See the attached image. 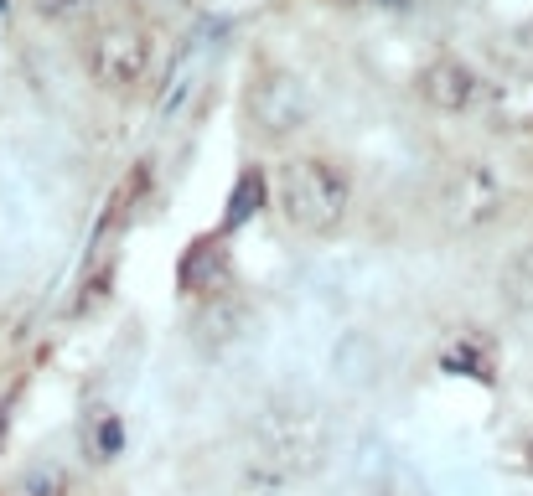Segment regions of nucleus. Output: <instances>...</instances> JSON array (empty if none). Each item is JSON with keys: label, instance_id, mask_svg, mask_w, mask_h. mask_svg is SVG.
I'll return each mask as SVG.
<instances>
[{"label": "nucleus", "instance_id": "f257e3e1", "mask_svg": "<svg viewBox=\"0 0 533 496\" xmlns=\"http://www.w3.org/2000/svg\"><path fill=\"white\" fill-rule=\"evenodd\" d=\"M270 197L285 217L290 233L301 238H337L352 217V176L332 155H311L295 150L275 166L270 176Z\"/></svg>", "mask_w": 533, "mask_h": 496}, {"label": "nucleus", "instance_id": "f03ea898", "mask_svg": "<svg viewBox=\"0 0 533 496\" xmlns=\"http://www.w3.org/2000/svg\"><path fill=\"white\" fill-rule=\"evenodd\" d=\"M244 119L264 145H290L301 130H311L316 93L285 62H259L249 73V88H244Z\"/></svg>", "mask_w": 533, "mask_h": 496}, {"label": "nucleus", "instance_id": "7ed1b4c3", "mask_svg": "<svg viewBox=\"0 0 533 496\" xmlns=\"http://www.w3.org/2000/svg\"><path fill=\"white\" fill-rule=\"evenodd\" d=\"M156 62V37L145 21H104L83 47V68L104 93H135L145 78H151Z\"/></svg>", "mask_w": 533, "mask_h": 496}, {"label": "nucleus", "instance_id": "20e7f679", "mask_svg": "<svg viewBox=\"0 0 533 496\" xmlns=\"http://www.w3.org/2000/svg\"><path fill=\"white\" fill-rule=\"evenodd\" d=\"M414 93H420L435 114H466L471 104H477V93H482V78H477V68H471L466 57L440 52L414 73Z\"/></svg>", "mask_w": 533, "mask_h": 496}, {"label": "nucleus", "instance_id": "39448f33", "mask_svg": "<svg viewBox=\"0 0 533 496\" xmlns=\"http://www.w3.org/2000/svg\"><path fill=\"white\" fill-rule=\"evenodd\" d=\"M497 186H492V176L482 171V166H461L456 176H451V186H446V197H440V207L451 212V223H461V228H482V223H492L497 217Z\"/></svg>", "mask_w": 533, "mask_h": 496}, {"label": "nucleus", "instance_id": "423d86ee", "mask_svg": "<svg viewBox=\"0 0 533 496\" xmlns=\"http://www.w3.org/2000/svg\"><path fill=\"white\" fill-rule=\"evenodd\" d=\"M244 300L233 295V290H218V295H207V300H197V310H192V336H197V347H207V352H223L228 341H239L244 336Z\"/></svg>", "mask_w": 533, "mask_h": 496}, {"label": "nucleus", "instance_id": "0eeeda50", "mask_svg": "<svg viewBox=\"0 0 533 496\" xmlns=\"http://www.w3.org/2000/svg\"><path fill=\"white\" fill-rule=\"evenodd\" d=\"M497 305L508 316H533V238L518 243L497 269Z\"/></svg>", "mask_w": 533, "mask_h": 496}, {"label": "nucleus", "instance_id": "6e6552de", "mask_svg": "<svg viewBox=\"0 0 533 496\" xmlns=\"http://www.w3.org/2000/svg\"><path fill=\"white\" fill-rule=\"evenodd\" d=\"M0 496H73V476H68L63 460L42 455V460H26Z\"/></svg>", "mask_w": 533, "mask_h": 496}, {"label": "nucleus", "instance_id": "1a4fd4ad", "mask_svg": "<svg viewBox=\"0 0 533 496\" xmlns=\"http://www.w3.org/2000/svg\"><path fill=\"white\" fill-rule=\"evenodd\" d=\"M120 445H125V424L114 419L109 409H94L83 419V450L94 455V460H114L120 455Z\"/></svg>", "mask_w": 533, "mask_h": 496}, {"label": "nucleus", "instance_id": "9d476101", "mask_svg": "<svg viewBox=\"0 0 533 496\" xmlns=\"http://www.w3.org/2000/svg\"><path fill=\"white\" fill-rule=\"evenodd\" d=\"M342 6H373V11H399L404 0H342Z\"/></svg>", "mask_w": 533, "mask_h": 496}, {"label": "nucleus", "instance_id": "9b49d317", "mask_svg": "<svg viewBox=\"0 0 533 496\" xmlns=\"http://www.w3.org/2000/svg\"><path fill=\"white\" fill-rule=\"evenodd\" d=\"M523 455H528V465H533V434H528V440H523Z\"/></svg>", "mask_w": 533, "mask_h": 496}]
</instances>
